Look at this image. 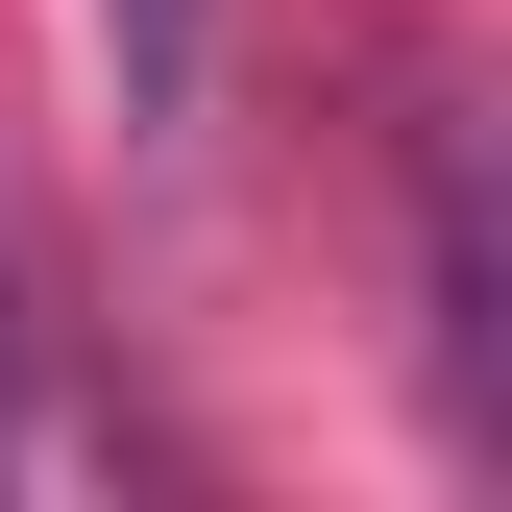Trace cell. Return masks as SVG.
<instances>
[{"label": "cell", "mask_w": 512, "mask_h": 512, "mask_svg": "<svg viewBox=\"0 0 512 512\" xmlns=\"http://www.w3.org/2000/svg\"><path fill=\"white\" fill-rule=\"evenodd\" d=\"M0 464H25V293H0Z\"/></svg>", "instance_id": "3957f363"}, {"label": "cell", "mask_w": 512, "mask_h": 512, "mask_svg": "<svg viewBox=\"0 0 512 512\" xmlns=\"http://www.w3.org/2000/svg\"><path fill=\"white\" fill-rule=\"evenodd\" d=\"M391 196H415V366H439V439L512 464V196H488V98L391 49Z\"/></svg>", "instance_id": "6da1fadb"}, {"label": "cell", "mask_w": 512, "mask_h": 512, "mask_svg": "<svg viewBox=\"0 0 512 512\" xmlns=\"http://www.w3.org/2000/svg\"><path fill=\"white\" fill-rule=\"evenodd\" d=\"M98 49H122V98H147V122H196V49H220V0H98Z\"/></svg>", "instance_id": "7a4b0ae2"}]
</instances>
